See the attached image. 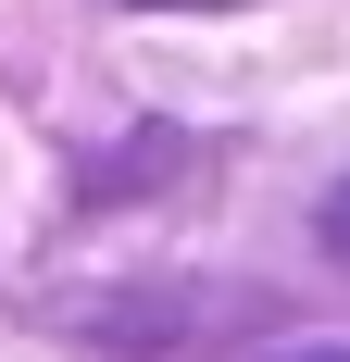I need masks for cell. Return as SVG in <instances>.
<instances>
[{
	"label": "cell",
	"instance_id": "7a4b0ae2",
	"mask_svg": "<svg viewBox=\"0 0 350 362\" xmlns=\"http://www.w3.org/2000/svg\"><path fill=\"white\" fill-rule=\"evenodd\" d=\"M125 13H225V0H125Z\"/></svg>",
	"mask_w": 350,
	"mask_h": 362
},
{
	"label": "cell",
	"instance_id": "6da1fadb",
	"mask_svg": "<svg viewBox=\"0 0 350 362\" xmlns=\"http://www.w3.org/2000/svg\"><path fill=\"white\" fill-rule=\"evenodd\" d=\"M325 250L350 262V187H338V200H325Z\"/></svg>",
	"mask_w": 350,
	"mask_h": 362
}]
</instances>
